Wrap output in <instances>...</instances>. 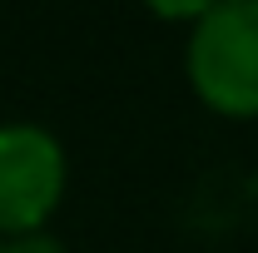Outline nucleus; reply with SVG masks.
Masks as SVG:
<instances>
[{
	"instance_id": "obj_1",
	"label": "nucleus",
	"mask_w": 258,
	"mask_h": 253,
	"mask_svg": "<svg viewBox=\"0 0 258 253\" xmlns=\"http://www.w3.org/2000/svg\"><path fill=\"white\" fill-rule=\"evenodd\" d=\"M189 85L214 114L258 119V0L209 5L189 25Z\"/></svg>"
},
{
	"instance_id": "obj_2",
	"label": "nucleus",
	"mask_w": 258,
	"mask_h": 253,
	"mask_svg": "<svg viewBox=\"0 0 258 253\" xmlns=\"http://www.w3.org/2000/svg\"><path fill=\"white\" fill-rule=\"evenodd\" d=\"M64 194V149L30 119L0 124V233H40Z\"/></svg>"
},
{
	"instance_id": "obj_3",
	"label": "nucleus",
	"mask_w": 258,
	"mask_h": 253,
	"mask_svg": "<svg viewBox=\"0 0 258 253\" xmlns=\"http://www.w3.org/2000/svg\"><path fill=\"white\" fill-rule=\"evenodd\" d=\"M5 243V253H64V243L55 238V233H20V238H0Z\"/></svg>"
},
{
	"instance_id": "obj_4",
	"label": "nucleus",
	"mask_w": 258,
	"mask_h": 253,
	"mask_svg": "<svg viewBox=\"0 0 258 253\" xmlns=\"http://www.w3.org/2000/svg\"><path fill=\"white\" fill-rule=\"evenodd\" d=\"M149 10H154V15H164V20H199V15H204V10H209V5H199V0H189V5H149Z\"/></svg>"
},
{
	"instance_id": "obj_5",
	"label": "nucleus",
	"mask_w": 258,
	"mask_h": 253,
	"mask_svg": "<svg viewBox=\"0 0 258 253\" xmlns=\"http://www.w3.org/2000/svg\"><path fill=\"white\" fill-rule=\"evenodd\" d=\"M0 253H5V243H0Z\"/></svg>"
}]
</instances>
